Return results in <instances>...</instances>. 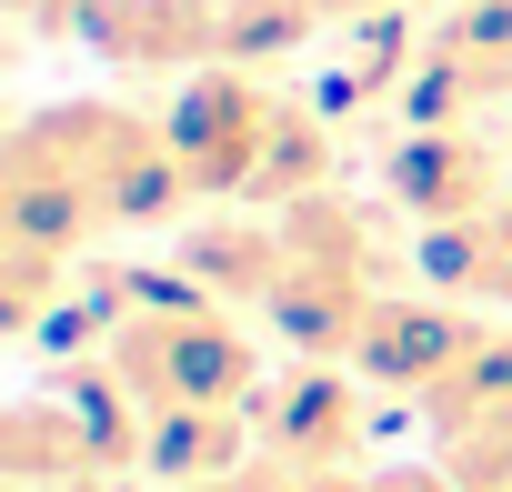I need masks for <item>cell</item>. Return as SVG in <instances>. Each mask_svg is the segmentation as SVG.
<instances>
[{"instance_id": "obj_3", "label": "cell", "mask_w": 512, "mask_h": 492, "mask_svg": "<svg viewBox=\"0 0 512 492\" xmlns=\"http://www.w3.org/2000/svg\"><path fill=\"white\" fill-rule=\"evenodd\" d=\"M21 151L41 171H61L91 221H161L191 191L181 151H171V121H141L121 101H61V111H41L21 131Z\"/></svg>"}, {"instance_id": "obj_5", "label": "cell", "mask_w": 512, "mask_h": 492, "mask_svg": "<svg viewBox=\"0 0 512 492\" xmlns=\"http://www.w3.org/2000/svg\"><path fill=\"white\" fill-rule=\"evenodd\" d=\"M392 191L442 231V221L492 211V161H482V141H462L452 121H432V131H412V141L392 151Z\"/></svg>"}, {"instance_id": "obj_1", "label": "cell", "mask_w": 512, "mask_h": 492, "mask_svg": "<svg viewBox=\"0 0 512 492\" xmlns=\"http://www.w3.org/2000/svg\"><path fill=\"white\" fill-rule=\"evenodd\" d=\"M171 151L191 191H241V201H302L332 171L322 111L272 91L262 71H191L171 101Z\"/></svg>"}, {"instance_id": "obj_6", "label": "cell", "mask_w": 512, "mask_h": 492, "mask_svg": "<svg viewBox=\"0 0 512 492\" xmlns=\"http://www.w3.org/2000/svg\"><path fill=\"white\" fill-rule=\"evenodd\" d=\"M432 262L452 282H472V292H512V201H492L472 221H442L432 231Z\"/></svg>"}, {"instance_id": "obj_8", "label": "cell", "mask_w": 512, "mask_h": 492, "mask_svg": "<svg viewBox=\"0 0 512 492\" xmlns=\"http://www.w3.org/2000/svg\"><path fill=\"white\" fill-rule=\"evenodd\" d=\"M21 11H31L41 31H71V11H81V0H21Z\"/></svg>"}, {"instance_id": "obj_4", "label": "cell", "mask_w": 512, "mask_h": 492, "mask_svg": "<svg viewBox=\"0 0 512 492\" xmlns=\"http://www.w3.org/2000/svg\"><path fill=\"white\" fill-rule=\"evenodd\" d=\"M121 372H131L141 392H161V412H231V392L251 382V352H241V332H231L221 312L161 292V302L121 332Z\"/></svg>"}, {"instance_id": "obj_7", "label": "cell", "mask_w": 512, "mask_h": 492, "mask_svg": "<svg viewBox=\"0 0 512 492\" xmlns=\"http://www.w3.org/2000/svg\"><path fill=\"white\" fill-rule=\"evenodd\" d=\"M282 432H292V452H302L312 472H332V462L352 452V392L312 372V382H302V392L282 402Z\"/></svg>"}, {"instance_id": "obj_2", "label": "cell", "mask_w": 512, "mask_h": 492, "mask_svg": "<svg viewBox=\"0 0 512 492\" xmlns=\"http://www.w3.org/2000/svg\"><path fill=\"white\" fill-rule=\"evenodd\" d=\"M322 21L302 0H81L71 41L121 71H262L302 51Z\"/></svg>"}]
</instances>
